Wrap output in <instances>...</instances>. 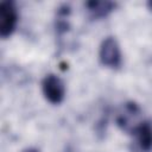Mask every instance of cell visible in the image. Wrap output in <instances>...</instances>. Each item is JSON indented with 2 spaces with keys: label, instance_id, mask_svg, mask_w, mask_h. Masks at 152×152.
Instances as JSON below:
<instances>
[{
  "label": "cell",
  "instance_id": "obj_4",
  "mask_svg": "<svg viewBox=\"0 0 152 152\" xmlns=\"http://www.w3.org/2000/svg\"><path fill=\"white\" fill-rule=\"evenodd\" d=\"M140 114H141V112L137 103L127 102L124 104L121 112L118 114L116 124L122 131L131 134L133 132V129L141 122Z\"/></svg>",
  "mask_w": 152,
  "mask_h": 152
},
{
  "label": "cell",
  "instance_id": "obj_3",
  "mask_svg": "<svg viewBox=\"0 0 152 152\" xmlns=\"http://www.w3.org/2000/svg\"><path fill=\"white\" fill-rule=\"evenodd\" d=\"M42 89L45 99L52 104H59L65 96V87L63 81L53 75H46L42 81Z\"/></svg>",
  "mask_w": 152,
  "mask_h": 152
},
{
  "label": "cell",
  "instance_id": "obj_8",
  "mask_svg": "<svg viewBox=\"0 0 152 152\" xmlns=\"http://www.w3.org/2000/svg\"><path fill=\"white\" fill-rule=\"evenodd\" d=\"M147 7L152 11V1H148V2H147Z\"/></svg>",
  "mask_w": 152,
  "mask_h": 152
},
{
  "label": "cell",
  "instance_id": "obj_7",
  "mask_svg": "<svg viewBox=\"0 0 152 152\" xmlns=\"http://www.w3.org/2000/svg\"><path fill=\"white\" fill-rule=\"evenodd\" d=\"M23 152H39V151L36 150V148H27V150H25V151H23Z\"/></svg>",
  "mask_w": 152,
  "mask_h": 152
},
{
  "label": "cell",
  "instance_id": "obj_5",
  "mask_svg": "<svg viewBox=\"0 0 152 152\" xmlns=\"http://www.w3.org/2000/svg\"><path fill=\"white\" fill-rule=\"evenodd\" d=\"M131 134L135 137V142L140 151H152V124L150 121H141Z\"/></svg>",
  "mask_w": 152,
  "mask_h": 152
},
{
  "label": "cell",
  "instance_id": "obj_6",
  "mask_svg": "<svg viewBox=\"0 0 152 152\" xmlns=\"http://www.w3.org/2000/svg\"><path fill=\"white\" fill-rule=\"evenodd\" d=\"M86 7L88 8L91 18H103L107 17L110 12L116 7L115 2L112 1H88L86 2Z\"/></svg>",
  "mask_w": 152,
  "mask_h": 152
},
{
  "label": "cell",
  "instance_id": "obj_1",
  "mask_svg": "<svg viewBox=\"0 0 152 152\" xmlns=\"http://www.w3.org/2000/svg\"><path fill=\"white\" fill-rule=\"evenodd\" d=\"M100 62L110 69H119L121 66V51L114 37H107L102 40L99 52Z\"/></svg>",
  "mask_w": 152,
  "mask_h": 152
},
{
  "label": "cell",
  "instance_id": "obj_2",
  "mask_svg": "<svg viewBox=\"0 0 152 152\" xmlns=\"http://www.w3.org/2000/svg\"><path fill=\"white\" fill-rule=\"evenodd\" d=\"M18 23V12L15 4L11 0L0 4V36L6 39L14 32Z\"/></svg>",
  "mask_w": 152,
  "mask_h": 152
}]
</instances>
